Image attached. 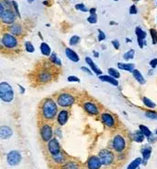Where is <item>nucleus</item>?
<instances>
[{"label": "nucleus", "mask_w": 157, "mask_h": 169, "mask_svg": "<svg viewBox=\"0 0 157 169\" xmlns=\"http://www.w3.org/2000/svg\"><path fill=\"white\" fill-rule=\"evenodd\" d=\"M59 112V106L57 105L54 98L46 97L39 106V116L43 122H52L56 118Z\"/></svg>", "instance_id": "f257e3e1"}, {"label": "nucleus", "mask_w": 157, "mask_h": 169, "mask_svg": "<svg viewBox=\"0 0 157 169\" xmlns=\"http://www.w3.org/2000/svg\"><path fill=\"white\" fill-rule=\"evenodd\" d=\"M55 78V70L52 69V65L50 63L49 66H43L36 73V81L41 85H44L51 82Z\"/></svg>", "instance_id": "f03ea898"}, {"label": "nucleus", "mask_w": 157, "mask_h": 169, "mask_svg": "<svg viewBox=\"0 0 157 169\" xmlns=\"http://www.w3.org/2000/svg\"><path fill=\"white\" fill-rule=\"evenodd\" d=\"M55 102L57 105L61 108L68 109L74 105L75 103V97L69 92H60L55 95Z\"/></svg>", "instance_id": "7ed1b4c3"}, {"label": "nucleus", "mask_w": 157, "mask_h": 169, "mask_svg": "<svg viewBox=\"0 0 157 169\" xmlns=\"http://www.w3.org/2000/svg\"><path fill=\"white\" fill-rule=\"evenodd\" d=\"M14 98L15 93L12 86L7 81L0 82V100L6 104H9L13 102Z\"/></svg>", "instance_id": "20e7f679"}, {"label": "nucleus", "mask_w": 157, "mask_h": 169, "mask_svg": "<svg viewBox=\"0 0 157 169\" xmlns=\"http://www.w3.org/2000/svg\"><path fill=\"white\" fill-rule=\"evenodd\" d=\"M53 127L50 122H41L40 125V137L43 143H47L53 138Z\"/></svg>", "instance_id": "39448f33"}, {"label": "nucleus", "mask_w": 157, "mask_h": 169, "mask_svg": "<svg viewBox=\"0 0 157 169\" xmlns=\"http://www.w3.org/2000/svg\"><path fill=\"white\" fill-rule=\"evenodd\" d=\"M1 42H2L4 48L7 49V50H15L19 47L18 38L9 32H6L2 35Z\"/></svg>", "instance_id": "423d86ee"}, {"label": "nucleus", "mask_w": 157, "mask_h": 169, "mask_svg": "<svg viewBox=\"0 0 157 169\" xmlns=\"http://www.w3.org/2000/svg\"><path fill=\"white\" fill-rule=\"evenodd\" d=\"M46 151L50 156L55 155V154L59 153L60 152H62L63 150H62V146L60 144L59 140L55 137H53L52 140H50L46 143Z\"/></svg>", "instance_id": "0eeeda50"}, {"label": "nucleus", "mask_w": 157, "mask_h": 169, "mask_svg": "<svg viewBox=\"0 0 157 169\" xmlns=\"http://www.w3.org/2000/svg\"><path fill=\"white\" fill-rule=\"evenodd\" d=\"M22 161V155L18 150H12L7 154V163L10 167H17Z\"/></svg>", "instance_id": "6e6552de"}, {"label": "nucleus", "mask_w": 157, "mask_h": 169, "mask_svg": "<svg viewBox=\"0 0 157 169\" xmlns=\"http://www.w3.org/2000/svg\"><path fill=\"white\" fill-rule=\"evenodd\" d=\"M97 156L100 159L102 166H106V167L110 166L115 159V156H114L112 152H110V150H107V149L101 150Z\"/></svg>", "instance_id": "1a4fd4ad"}, {"label": "nucleus", "mask_w": 157, "mask_h": 169, "mask_svg": "<svg viewBox=\"0 0 157 169\" xmlns=\"http://www.w3.org/2000/svg\"><path fill=\"white\" fill-rule=\"evenodd\" d=\"M1 22L5 24L11 25L15 23L16 19H17V15L14 12V10H12L11 8H7L4 10L2 16H1Z\"/></svg>", "instance_id": "9d476101"}, {"label": "nucleus", "mask_w": 157, "mask_h": 169, "mask_svg": "<svg viewBox=\"0 0 157 169\" xmlns=\"http://www.w3.org/2000/svg\"><path fill=\"white\" fill-rule=\"evenodd\" d=\"M70 118V111L68 109H65V108H62L61 110H59L58 114H57V117H56V122H57V125L59 127H63L65 126L66 123H67L68 119Z\"/></svg>", "instance_id": "9b49d317"}, {"label": "nucleus", "mask_w": 157, "mask_h": 169, "mask_svg": "<svg viewBox=\"0 0 157 169\" xmlns=\"http://www.w3.org/2000/svg\"><path fill=\"white\" fill-rule=\"evenodd\" d=\"M112 147L117 152H123L126 147V142H125L124 138L121 135L115 136L112 141Z\"/></svg>", "instance_id": "f8f14e48"}, {"label": "nucleus", "mask_w": 157, "mask_h": 169, "mask_svg": "<svg viewBox=\"0 0 157 169\" xmlns=\"http://www.w3.org/2000/svg\"><path fill=\"white\" fill-rule=\"evenodd\" d=\"M50 158H51V162L54 166H58V167H61L67 161V155L65 154V152L64 151L60 152L59 153H57L55 155L50 156Z\"/></svg>", "instance_id": "ddd939ff"}, {"label": "nucleus", "mask_w": 157, "mask_h": 169, "mask_svg": "<svg viewBox=\"0 0 157 169\" xmlns=\"http://www.w3.org/2000/svg\"><path fill=\"white\" fill-rule=\"evenodd\" d=\"M83 108L90 116H96L99 113L98 107L96 105V104L90 101H87L83 104Z\"/></svg>", "instance_id": "4468645a"}, {"label": "nucleus", "mask_w": 157, "mask_h": 169, "mask_svg": "<svg viewBox=\"0 0 157 169\" xmlns=\"http://www.w3.org/2000/svg\"><path fill=\"white\" fill-rule=\"evenodd\" d=\"M102 164L100 159L96 155H92L87 161V169H100Z\"/></svg>", "instance_id": "2eb2a0df"}, {"label": "nucleus", "mask_w": 157, "mask_h": 169, "mask_svg": "<svg viewBox=\"0 0 157 169\" xmlns=\"http://www.w3.org/2000/svg\"><path fill=\"white\" fill-rule=\"evenodd\" d=\"M13 135V129L7 126V125H3L0 126V139L1 140H8L12 137Z\"/></svg>", "instance_id": "dca6fc26"}, {"label": "nucleus", "mask_w": 157, "mask_h": 169, "mask_svg": "<svg viewBox=\"0 0 157 169\" xmlns=\"http://www.w3.org/2000/svg\"><path fill=\"white\" fill-rule=\"evenodd\" d=\"M135 34L137 36V41L139 44V46L141 48H143V40L146 38V32L140 27H136L135 29Z\"/></svg>", "instance_id": "f3484780"}, {"label": "nucleus", "mask_w": 157, "mask_h": 169, "mask_svg": "<svg viewBox=\"0 0 157 169\" xmlns=\"http://www.w3.org/2000/svg\"><path fill=\"white\" fill-rule=\"evenodd\" d=\"M65 53L66 57H67L69 60H71L72 62H74V63H78V62H79L80 57H79V56H78V54H77L75 51H74L72 48L66 47L65 50Z\"/></svg>", "instance_id": "a211bd4d"}, {"label": "nucleus", "mask_w": 157, "mask_h": 169, "mask_svg": "<svg viewBox=\"0 0 157 169\" xmlns=\"http://www.w3.org/2000/svg\"><path fill=\"white\" fill-rule=\"evenodd\" d=\"M8 31H9V33H11L12 35L14 36H20L23 32V28L21 25L20 23H13L9 26L8 28Z\"/></svg>", "instance_id": "6ab92c4d"}, {"label": "nucleus", "mask_w": 157, "mask_h": 169, "mask_svg": "<svg viewBox=\"0 0 157 169\" xmlns=\"http://www.w3.org/2000/svg\"><path fill=\"white\" fill-rule=\"evenodd\" d=\"M86 62L87 63V65L90 67V70H92V72H94L96 75L97 76H100L102 75V71L99 68H97V66L95 64V62L90 58L89 56H87L86 57Z\"/></svg>", "instance_id": "aec40b11"}, {"label": "nucleus", "mask_w": 157, "mask_h": 169, "mask_svg": "<svg viewBox=\"0 0 157 169\" xmlns=\"http://www.w3.org/2000/svg\"><path fill=\"white\" fill-rule=\"evenodd\" d=\"M101 120L106 126H108L110 128H111L115 125V120H114L113 117L110 114H108V113H104L101 115Z\"/></svg>", "instance_id": "412c9836"}, {"label": "nucleus", "mask_w": 157, "mask_h": 169, "mask_svg": "<svg viewBox=\"0 0 157 169\" xmlns=\"http://www.w3.org/2000/svg\"><path fill=\"white\" fill-rule=\"evenodd\" d=\"M49 62L52 66H56L57 68H61L62 67V60L58 57L57 54L54 53V52H52L51 56H49Z\"/></svg>", "instance_id": "4be33fe9"}, {"label": "nucleus", "mask_w": 157, "mask_h": 169, "mask_svg": "<svg viewBox=\"0 0 157 169\" xmlns=\"http://www.w3.org/2000/svg\"><path fill=\"white\" fill-rule=\"evenodd\" d=\"M141 154H142V162L144 165H146L147 161L149 160L151 154H152V147L150 146H145L141 149Z\"/></svg>", "instance_id": "5701e85b"}, {"label": "nucleus", "mask_w": 157, "mask_h": 169, "mask_svg": "<svg viewBox=\"0 0 157 169\" xmlns=\"http://www.w3.org/2000/svg\"><path fill=\"white\" fill-rule=\"evenodd\" d=\"M61 169H79V164L74 160H67L64 165L60 167Z\"/></svg>", "instance_id": "b1692460"}, {"label": "nucleus", "mask_w": 157, "mask_h": 169, "mask_svg": "<svg viewBox=\"0 0 157 169\" xmlns=\"http://www.w3.org/2000/svg\"><path fill=\"white\" fill-rule=\"evenodd\" d=\"M99 80H102V81H105V82H109V83H110L113 86H118L119 85L118 80L114 79L113 77L110 76V75H108V76L107 75H100L99 76Z\"/></svg>", "instance_id": "393cba45"}, {"label": "nucleus", "mask_w": 157, "mask_h": 169, "mask_svg": "<svg viewBox=\"0 0 157 169\" xmlns=\"http://www.w3.org/2000/svg\"><path fill=\"white\" fill-rule=\"evenodd\" d=\"M118 68L121 70H125L129 72H132L135 70L134 65L131 63H118Z\"/></svg>", "instance_id": "a878e982"}, {"label": "nucleus", "mask_w": 157, "mask_h": 169, "mask_svg": "<svg viewBox=\"0 0 157 169\" xmlns=\"http://www.w3.org/2000/svg\"><path fill=\"white\" fill-rule=\"evenodd\" d=\"M40 49H41V53L43 54V56H50L51 54H52V49L50 47V46L48 44H46L44 42H43L41 44V46H40Z\"/></svg>", "instance_id": "bb28decb"}, {"label": "nucleus", "mask_w": 157, "mask_h": 169, "mask_svg": "<svg viewBox=\"0 0 157 169\" xmlns=\"http://www.w3.org/2000/svg\"><path fill=\"white\" fill-rule=\"evenodd\" d=\"M132 74H133V77H134L135 80H136L140 84H144V83H145L144 78L142 77L141 73L138 70H134L132 71Z\"/></svg>", "instance_id": "cd10ccee"}, {"label": "nucleus", "mask_w": 157, "mask_h": 169, "mask_svg": "<svg viewBox=\"0 0 157 169\" xmlns=\"http://www.w3.org/2000/svg\"><path fill=\"white\" fill-rule=\"evenodd\" d=\"M141 162H142V160H141V158H140V157H138V158H136L134 159L129 166H128V167L127 169H137L139 167V166L141 164Z\"/></svg>", "instance_id": "c85d7f7f"}, {"label": "nucleus", "mask_w": 157, "mask_h": 169, "mask_svg": "<svg viewBox=\"0 0 157 169\" xmlns=\"http://www.w3.org/2000/svg\"><path fill=\"white\" fill-rule=\"evenodd\" d=\"M133 140L136 142H142L144 140V135L141 132V130H137L133 134Z\"/></svg>", "instance_id": "c756f323"}, {"label": "nucleus", "mask_w": 157, "mask_h": 169, "mask_svg": "<svg viewBox=\"0 0 157 169\" xmlns=\"http://www.w3.org/2000/svg\"><path fill=\"white\" fill-rule=\"evenodd\" d=\"M140 130L141 132L144 135V137H148L150 138L152 136V131L146 127V126H143V125H141L140 126Z\"/></svg>", "instance_id": "7c9ffc66"}, {"label": "nucleus", "mask_w": 157, "mask_h": 169, "mask_svg": "<svg viewBox=\"0 0 157 169\" xmlns=\"http://www.w3.org/2000/svg\"><path fill=\"white\" fill-rule=\"evenodd\" d=\"M142 102H143V104H144L147 107H149V108H155V107L156 106L155 103H154L152 100H150V99L147 98V97H143V98H142Z\"/></svg>", "instance_id": "2f4dec72"}, {"label": "nucleus", "mask_w": 157, "mask_h": 169, "mask_svg": "<svg viewBox=\"0 0 157 169\" xmlns=\"http://www.w3.org/2000/svg\"><path fill=\"white\" fill-rule=\"evenodd\" d=\"M80 40H81V38H80L78 35H74V36H72V37L70 38L69 44H70V46H76V45H78V44L80 43Z\"/></svg>", "instance_id": "473e14b6"}, {"label": "nucleus", "mask_w": 157, "mask_h": 169, "mask_svg": "<svg viewBox=\"0 0 157 169\" xmlns=\"http://www.w3.org/2000/svg\"><path fill=\"white\" fill-rule=\"evenodd\" d=\"M25 50H26L28 53L32 54V53L35 52V47H34V46L32 45L31 42H26V43H25Z\"/></svg>", "instance_id": "72a5a7b5"}, {"label": "nucleus", "mask_w": 157, "mask_h": 169, "mask_svg": "<svg viewBox=\"0 0 157 169\" xmlns=\"http://www.w3.org/2000/svg\"><path fill=\"white\" fill-rule=\"evenodd\" d=\"M134 56L135 51L133 49H131V50H129L128 52H126V53L124 54L123 57H124L125 60H130V59H132V58L134 57Z\"/></svg>", "instance_id": "f704fd0d"}, {"label": "nucleus", "mask_w": 157, "mask_h": 169, "mask_svg": "<svg viewBox=\"0 0 157 169\" xmlns=\"http://www.w3.org/2000/svg\"><path fill=\"white\" fill-rule=\"evenodd\" d=\"M108 72L110 74V76H111L113 77L114 79H116V80H118L119 77H120V74L119 72L117 70H115V69H113V68H110L109 69V70H108Z\"/></svg>", "instance_id": "c9c22d12"}, {"label": "nucleus", "mask_w": 157, "mask_h": 169, "mask_svg": "<svg viewBox=\"0 0 157 169\" xmlns=\"http://www.w3.org/2000/svg\"><path fill=\"white\" fill-rule=\"evenodd\" d=\"M87 22L91 24H96L97 22V16L96 13H90V16L87 18Z\"/></svg>", "instance_id": "e433bc0d"}, {"label": "nucleus", "mask_w": 157, "mask_h": 169, "mask_svg": "<svg viewBox=\"0 0 157 169\" xmlns=\"http://www.w3.org/2000/svg\"><path fill=\"white\" fill-rule=\"evenodd\" d=\"M150 34H151V38L153 41L154 45L157 44V31L155 29H150Z\"/></svg>", "instance_id": "4c0bfd02"}, {"label": "nucleus", "mask_w": 157, "mask_h": 169, "mask_svg": "<svg viewBox=\"0 0 157 169\" xmlns=\"http://www.w3.org/2000/svg\"><path fill=\"white\" fill-rule=\"evenodd\" d=\"M12 7H13V9H14V12L16 13L17 17L18 18H21V15H20V8H19V5L16 1H12Z\"/></svg>", "instance_id": "58836bf2"}, {"label": "nucleus", "mask_w": 157, "mask_h": 169, "mask_svg": "<svg viewBox=\"0 0 157 169\" xmlns=\"http://www.w3.org/2000/svg\"><path fill=\"white\" fill-rule=\"evenodd\" d=\"M53 135L55 136V138H59V139H62V137H63V132H62V129H61V128H59V127H56L54 129H53Z\"/></svg>", "instance_id": "ea45409f"}, {"label": "nucleus", "mask_w": 157, "mask_h": 169, "mask_svg": "<svg viewBox=\"0 0 157 169\" xmlns=\"http://www.w3.org/2000/svg\"><path fill=\"white\" fill-rule=\"evenodd\" d=\"M75 9L80 10V11H82V12H88V11H89V9L85 6V4H82V3L75 5Z\"/></svg>", "instance_id": "a19ab883"}, {"label": "nucleus", "mask_w": 157, "mask_h": 169, "mask_svg": "<svg viewBox=\"0 0 157 169\" xmlns=\"http://www.w3.org/2000/svg\"><path fill=\"white\" fill-rule=\"evenodd\" d=\"M67 80L69 82H80V79L77 76H73V75L68 76Z\"/></svg>", "instance_id": "79ce46f5"}, {"label": "nucleus", "mask_w": 157, "mask_h": 169, "mask_svg": "<svg viewBox=\"0 0 157 169\" xmlns=\"http://www.w3.org/2000/svg\"><path fill=\"white\" fill-rule=\"evenodd\" d=\"M145 115H146L147 118H151V119H156L157 120V113H155V112L148 111V112L145 113Z\"/></svg>", "instance_id": "37998d69"}, {"label": "nucleus", "mask_w": 157, "mask_h": 169, "mask_svg": "<svg viewBox=\"0 0 157 169\" xmlns=\"http://www.w3.org/2000/svg\"><path fill=\"white\" fill-rule=\"evenodd\" d=\"M106 39V34L103 31L101 30H98V37H97V40L98 42H102Z\"/></svg>", "instance_id": "c03bdc74"}, {"label": "nucleus", "mask_w": 157, "mask_h": 169, "mask_svg": "<svg viewBox=\"0 0 157 169\" xmlns=\"http://www.w3.org/2000/svg\"><path fill=\"white\" fill-rule=\"evenodd\" d=\"M137 12H138V10H137L136 5H132V6L130 7V14L135 15V14H137Z\"/></svg>", "instance_id": "a18cd8bd"}, {"label": "nucleus", "mask_w": 157, "mask_h": 169, "mask_svg": "<svg viewBox=\"0 0 157 169\" xmlns=\"http://www.w3.org/2000/svg\"><path fill=\"white\" fill-rule=\"evenodd\" d=\"M112 46H114V48L118 50V49L119 48V46H120V44H119V42L118 40H113Z\"/></svg>", "instance_id": "49530a36"}, {"label": "nucleus", "mask_w": 157, "mask_h": 169, "mask_svg": "<svg viewBox=\"0 0 157 169\" xmlns=\"http://www.w3.org/2000/svg\"><path fill=\"white\" fill-rule=\"evenodd\" d=\"M150 66H151L153 69L156 68L157 67V58H154V59H152V60L150 61Z\"/></svg>", "instance_id": "de8ad7c7"}, {"label": "nucleus", "mask_w": 157, "mask_h": 169, "mask_svg": "<svg viewBox=\"0 0 157 169\" xmlns=\"http://www.w3.org/2000/svg\"><path fill=\"white\" fill-rule=\"evenodd\" d=\"M81 70H83L84 72L87 73L88 75H92L93 74V72L91 71V70L90 69H88V68H87V67H81V69H80Z\"/></svg>", "instance_id": "09e8293b"}, {"label": "nucleus", "mask_w": 157, "mask_h": 169, "mask_svg": "<svg viewBox=\"0 0 157 169\" xmlns=\"http://www.w3.org/2000/svg\"><path fill=\"white\" fill-rule=\"evenodd\" d=\"M18 87H19V89H20V93L21 94H24L25 92H26V89H25L23 86H21L20 84H18Z\"/></svg>", "instance_id": "8fccbe9b"}, {"label": "nucleus", "mask_w": 157, "mask_h": 169, "mask_svg": "<svg viewBox=\"0 0 157 169\" xmlns=\"http://www.w3.org/2000/svg\"><path fill=\"white\" fill-rule=\"evenodd\" d=\"M4 10H5V7H4L2 2H0V18H1V16H2V14H3V12H4Z\"/></svg>", "instance_id": "3c124183"}, {"label": "nucleus", "mask_w": 157, "mask_h": 169, "mask_svg": "<svg viewBox=\"0 0 157 169\" xmlns=\"http://www.w3.org/2000/svg\"><path fill=\"white\" fill-rule=\"evenodd\" d=\"M93 54H94L95 57H98V56H99V53L96 52V51H93Z\"/></svg>", "instance_id": "603ef678"}, {"label": "nucleus", "mask_w": 157, "mask_h": 169, "mask_svg": "<svg viewBox=\"0 0 157 169\" xmlns=\"http://www.w3.org/2000/svg\"><path fill=\"white\" fill-rule=\"evenodd\" d=\"M4 48V46H3V45H2V42H1V39H0V50H2V49Z\"/></svg>", "instance_id": "864d4df0"}, {"label": "nucleus", "mask_w": 157, "mask_h": 169, "mask_svg": "<svg viewBox=\"0 0 157 169\" xmlns=\"http://www.w3.org/2000/svg\"><path fill=\"white\" fill-rule=\"evenodd\" d=\"M35 0H28V3H29V4H31V3H33Z\"/></svg>", "instance_id": "5fc2aeb1"}, {"label": "nucleus", "mask_w": 157, "mask_h": 169, "mask_svg": "<svg viewBox=\"0 0 157 169\" xmlns=\"http://www.w3.org/2000/svg\"><path fill=\"white\" fill-rule=\"evenodd\" d=\"M39 36H40V38H41L42 40L43 39V36H42V33H41V32H39Z\"/></svg>", "instance_id": "6e6d98bb"}, {"label": "nucleus", "mask_w": 157, "mask_h": 169, "mask_svg": "<svg viewBox=\"0 0 157 169\" xmlns=\"http://www.w3.org/2000/svg\"><path fill=\"white\" fill-rule=\"evenodd\" d=\"M126 42H132V40L131 39H126Z\"/></svg>", "instance_id": "4d7b16f0"}, {"label": "nucleus", "mask_w": 157, "mask_h": 169, "mask_svg": "<svg viewBox=\"0 0 157 169\" xmlns=\"http://www.w3.org/2000/svg\"><path fill=\"white\" fill-rule=\"evenodd\" d=\"M114 1H119V0H114Z\"/></svg>", "instance_id": "13d9d810"}, {"label": "nucleus", "mask_w": 157, "mask_h": 169, "mask_svg": "<svg viewBox=\"0 0 157 169\" xmlns=\"http://www.w3.org/2000/svg\"><path fill=\"white\" fill-rule=\"evenodd\" d=\"M156 134H157V130H156Z\"/></svg>", "instance_id": "bf43d9fd"}, {"label": "nucleus", "mask_w": 157, "mask_h": 169, "mask_svg": "<svg viewBox=\"0 0 157 169\" xmlns=\"http://www.w3.org/2000/svg\"><path fill=\"white\" fill-rule=\"evenodd\" d=\"M0 101H1V100H0Z\"/></svg>", "instance_id": "052dcab7"}, {"label": "nucleus", "mask_w": 157, "mask_h": 169, "mask_svg": "<svg viewBox=\"0 0 157 169\" xmlns=\"http://www.w3.org/2000/svg\"><path fill=\"white\" fill-rule=\"evenodd\" d=\"M156 5H157V4H156Z\"/></svg>", "instance_id": "680f3d73"}]
</instances>
